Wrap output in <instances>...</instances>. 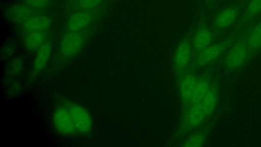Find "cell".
<instances>
[{"label": "cell", "mask_w": 261, "mask_h": 147, "mask_svg": "<svg viewBox=\"0 0 261 147\" xmlns=\"http://www.w3.org/2000/svg\"><path fill=\"white\" fill-rule=\"evenodd\" d=\"M193 31L192 28L182 36L174 51L172 66L176 85L194 58Z\"/></svg>", "instance_id": "5"}, {"label": "cell", "mask_w": 261, "mask_h": 147, "mask_svg": "<svg viewBox=\"0 0 261 147\" xmlns=\"http://www.w3.org/2000/svg\"><path fill=\"white\" fill-rule=\"evenodd\" d=\"M42 13L18 2L8 6L5 11V16L9 21L19 25L31 17Z\"/></svg>", "instance_id": "13"}, {"label": "cell", "mask_w": 261, "mask_h": 147, "mask_svg": "<svg viewBox=\"0 0 261 147\" xmlns=\"http://www.w3.org/2000/svg\"><path fill=\"white\" fill-rule=\"evenodd\" d=\"M208 120L201 102L191 106L180 115L178 126L172 141L180 139Z\"/></svg>", "instance_id": "6"}, {"label": "cell", "mask_w": 261, "mask_h": 147, "mask_svg": "<svg viewBox=\"0 0 261 147\" xmlns=\"http://www.w3.org/2000/svg\"><path fill=\"white\" fill-rule=\"evenodd\" d=\"M109 2V0H67L64 13L67 17L74 12L96 8Z\"/></svg>", "instance_id": "20"}, {"label": "cell", "mask_w": 261, "mask_h": 147, "mask_svg": "<svg viewBox=\"0 0 261 147\" xmlns=\"http://www.w3.org/2000/svg\"><path fill=\"white\" fill-rule=\"evenodd\" d=\"M250 26L229 47L220 60L226 75L239 71L250 61L247 44V35Z\"/></svg>", "instance_id": "3"}, {"label": "cell", "mask_w": 261, "mask_h": 147, "mask_svg": "<svg viewBox=\"0 0 261 147\" xmlns=\"http://www.w3.org/2000/svg\"><path fill=\"white\" fill-rule=\"evenodd\" d=\"M53 22V18L50 15L42 13L31 17L18 26L23 35L31 32L48 31Z\"/></svg>", "instance_id": "14"}, {"label": "cell", "mask_w": 261, "mask_h": 147, "mask_svg": "<svg viewBox=\"0 0 261 147\" xmlns=\"http://www.w3.org/2000/svg\"><path fill=\"white\" fill-rule=\"evenodd\" d=\"M49 30L34 31L23 34V44L26 50L36 52L49 39Z\"/></svg>", "instance_id": "21"}, {"label": "cell", "mask_w": 261, "mask_h": 147, "mask_svg": "<svg viewBox=\"0 0 261 147\" xmlns=\"http://www.w3.org/2000/svg\"><path fill=\"white\" fill-rule=\"evenodd\" d=\"M260 16L261 0H248L241 16L233 29H246Z\"/></svg>", "instance_id": "15"}, {"label": "cell", "mask_w": 261, "mask_h": 147, "mask_svg": "<svg viewBox=\"0 0 261 147\" xmlns=\"http://www.w3.org/2000/svg\"><path fill=\"white\" fill-rule=\"evenodd\" d=\"M248 27L242 30L233 29L228 35L217 40L198 54L188 67L198 71L215 62L220 61L229 47Z\"/></svg>", "instance_id": "1"}, {"label": "cell", "mask_w": 261, "mask_h": 147, "mask_svg": "<svg viewBox=\"0 0 261 147\" xmlns=\"http://www.w3.org/2000/svg\"><path fill=\"white\" fill-rule=\"evenodd\" d=\"M98 24L97 22L81 31L63 33L58 48V59L65 62L75 57L92 36Z\"/></svg>", "instance_id": "2"}, {"label": "cell", "mask_w": 261, "mask_h": 147, "mask_svg": "<svg viewBox=\"0 0 261 147\" xmlns=\"http://www.w3.org/2000/svg\"><path fill=\"white\" fill-rule=\"evenodd\" d=\"M194 58L207 47L219 39L205 17L201 15L193 28ZM193 58V59H194Z\"/></svg>", "instance_id": "8"}, {"label": "cell", "mask_w": 261, "mask_h": 147, "mask_svg": "<svg viewBox=\"0 0 261 147\" xmlns=\"http://www.w3.org/2000/svg\"><path fill=\"white\" fill-rule=\"evenodd\" d=\"M21 85L17 81L13 82L9 88L11 94H16L21 90Z\"/></svg>", "instance_id": "26"}, {"label": "cell", "mask_w": 261, "mask_h": 147, "mask_svg": "<svg viewBox=\"0 0 261 147\" xmlns=\"http://www.w3.org/2000/svg\"><path fill=\"white\" fill-rule=\"evenodd\" d=\"M198 71L188 67L181 75L177 84L180 104V115L189 108L194 94Z\"/></svg>", "instance_id": "9"}, {"label": "cell", "mask_w": 261, "mask_h": 147, "mask_svg": "<svg viewBox=\"0 0 261 147\" xmlns=\"http://www.w3.org/2000/svg\"><path fill=\"white\" fill-rule=\"evenodd\" d=\"M18 2L35 10L44 12L52 7L55 3V0H18Z\"/></svg>", "instance_id": "23"}, {"label": "cell", "mask_w": 261, "mask_h": 147, "mask_svg": "<svg viewBox=\"0 0 261 147\" xmlns=\"http://www.w3.org/2000/svg\"><path fill=\"white\" fill-rule=\"evenodd\" d=\"M108 5L109 3L96 8L77 11L68 16L63 33L81 31L99 22Z\"/></svg>", "instance_id": "7"}, {"label": "cell", "mask_w": 261, "mask_h": 147, "mask_svg": "<svg viewBox=\"0 0 261 147\" xmlns=\"http://www.w3.org/2000/svg\"><path fill=\"white\" fill-rule=\"evenodd\" d=\"M52 51L53 43L48 39L36 52L31 69L32 79L37 77L44 69L51 57Z\"/></svg>", "instance_id": "16"}, {"label": "cell", "mask_w": 261, "mask_h": 147, "mask_svg": "<svg viewBox=\"0 0 261 147\" xmlns=\"http://www.w3.org/2000/svg\"><path fill=\"white\" fill-rule=\"evenodd\" d=\"M16 50V46L13 43H8L4 45L1 51V57L8 59L13 56Z\"/></svg>", "instance_id": "24"}, {"label": "cell", "mask_w": 261, "mask_h": 147, "mask_svg": "<svg viewBox=\"0 0 261 147\" xmlns=\"http://www.w3.org/2000/svg\"><path fill=\"white\" fill-rule=\"evenodd\" d=\"M64 105L68 109L77 132L82 134H88L92 130V119L89 111L83 106L66 101Z\"/></svg>", "instance_id": "10"}, {"label": "cell", "mask_w": 261, "mask_h": 147, "mask_svg": "<svg viewBox=\"0 0 261 147\" xmlns=\"http://www.w3.org/2000/svg\"><path fill=\"white\" fill-rule=\"evenodd\" d=\"M248 0L230 4L218 9L213 14L211 26L219 38L232 30L238 22Z\"/></svg>", "instance_id": "4"}, {"label": "cell", "mask_w": 261, "mask_h": 147, "mask_svg": "<svg viewBox=\"0 0 261 147\" xmlns=\"http://www.w3.org/2000/svg\"><path fill=\"white\" fill-rule=\"evenodd\" d=\"M24 67V60L21 56L13 57L8 63L6 74L10 78H15L20 75Z\"/></svg>", "instance_id": "22"}, {"label": "cell", "mask_w": 261, "mask_h": 147, "mask_svg": "<svg viewBox=\"0 0 261 147\" xmlns=\"http://www.w3.org/2000/svg\"><path fill=\"white\" fill-rule=\"evenodd\" d=\"M218 62H215L205 67L202 71L198 74L190 107L201 102L216 75L215 72Z\"/></svg>", "instance_id": "11"}, {"label": "cell", "mask_w": 261, "mask_h": 147, "mask_svg": "<svg viewBox=\"0 0 261 147\" xmlns=\"http://www.w3.org/2000/svg\"><path fill=\"white\" fill-rule=\"evenodd\" d=\"M204 7L211 10L213 9L217 4L219 0H200Z\"/></svg>", "instance_id": "25"}, {"label": "cell", "mask_w": 261, "mask_h": 147, "mask_svg": "<svg viewBox=\"0 0 261 147\" xmlns=\"http://www.w3.org/2000/svg\"><path fill=\"white\" fill-rule=\"evenodd\" d=\"M52 119L56 130L60 134L71 136L77 132L70 113L65 106H59L55 109Z\"/></svg>", "instance_id": "12"}, {"label": "cell", "mask_w": 261, "mask_h": 147, "mask_svg": "<svg viewBox=\"0 0 261 147\" xmlns=\"http://www.w3.org/2000/svg\"><path fill=\"white\" fill-rule=\"evenodd\" d=\"M220 79L215 75L212 84L201 101L208 120L214 113L217 107L220 95Z\"/></svg>", "instance_id": "17"}, {"label": "cell", "mask_w": 261, "mask_h": 147, "mask_svg": "<svg viewBox=\"0 0 261 147\" xmlns=\"http://www.w3.org/2000/svg\"><path fill=\"white\" fill-rule=\"evenodd\" d=\"M212 126L209 120L194 130L184 139L177 145L181 147H200L203 146L207 139Z\"/></svg>", "instance_id": "18"}, {"label": "cell", "mask_w": 261, "mask_h": 147, "mask_svg": "<svg viewBox=\"0 0 261 147\" xmlns=\"http://www.w3.org/2000/svg\"><path fill=\"white\" fill-rule=\"evenodd\" d=\"M247 44L251 60L261 53V16L249 28Z\"/></svg>", "instance_id": "19"}]
</instances>
